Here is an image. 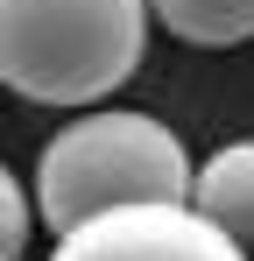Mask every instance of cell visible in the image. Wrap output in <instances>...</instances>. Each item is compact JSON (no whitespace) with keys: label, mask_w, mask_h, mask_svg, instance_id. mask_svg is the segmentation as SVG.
Masks as SVG:
<instances>
[{"label":"cell","mask_w":254,"mask_h":261,"mask_svg":"<svg viewBox=\"0 0 254 261\" xmlns=\"http://www.w3.org/2000/svg\"><path fill=\"white\" fill-rule=\"evenodd\" d=\"M148 0H0V85L29 106H99L141 71Z\"/></svg>","instance_id":"obj_1"},{"label":"cell","mask_w":254,"mask_h":261,"mask_svg":"<svg viewBox=\"0 0 254 261\" xmlns=\"http://www.w3.org/2000/svg\"><path fill=\"white\" fill-rule=\"evenodd\" d=\"M191 148L156 113L92 106L42 148L36 163V219L49 233H71L78 219L141 205V198H191Z\"/></svg>","instance_id":"obj_2"},{"label":"cell","mask_w":254,"mask_h":261,"mask_svg":"<svg viewBox=\"0 0 254 261\" xmlns=\"http://www.w3.org/2000/svg\"><path fill=\"white\" fill-rule=\"evenodd\" d=\"M49 261H254V254L191 198H141V205H113L57 233Z\"/></svg>","instance_id":"obj_3"},{"label":"cell","mask_w":254,"mask_h":261,"mask_svg":"<svg viewBox=\"0 0 254 261\" xmlns=\"http://www.w3.org/2000/svg\"><path fill=\"white\" fill-rule=\"evenodd\" d=\"M191 205H198L205 219H219V226L254 254V141H226L219 155L198 163Z\"/></svg>","instance_id":"obj_4"},{"label":"cell","mask_w":254,"mask_h":261,"mask_svg":"<svg viewBox=\"0 0 254 261\" xmlns=\"http://www.w3.org/2000/svg\"><path fill=\"white\" fill-rule=\"evenodd\" d=\"M176 43L191 49H233L254 43V0H148Z\"/></svg>","instance_id":"obj_5"},{"label":"cell","mask_w":254,"mask_h":261,"mask_svg":"<svg viewBox=\"0 0 254 261\" xmlns=\"http://www.w3.org/2000/svg\"><path fill=\"white\" fill-rule=\"evenodd\" d=\"M29 233H36V198L14 184V170L0 163V261L29 254Z\"/></svg>","instance_id":"obj_6"}]
</instances>
